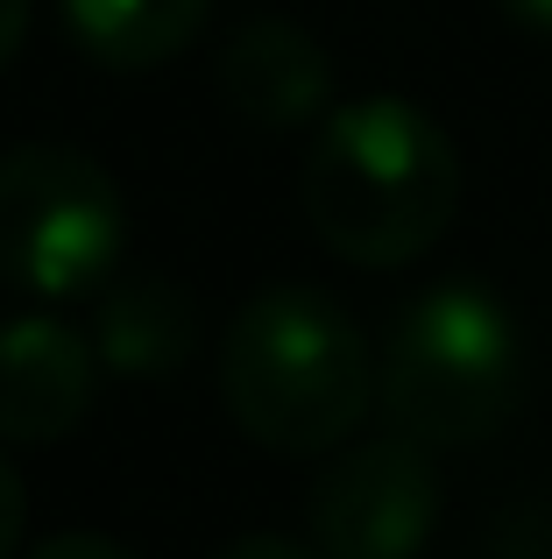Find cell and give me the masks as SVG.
<instances>
[{
  "mask_svg": "<svg viewBox=\"0 0 552 559\" xmlns=\"http://www.w3.org/2000/svg\"><path fill=\"white\" fill-rule=\"evenodd\" d=\"M28 559H135L121 546V538H107V532H57V538H43Z\"/></svg>",
  "mask_w": 552,
  "mask_h": 559,
  "instance_id": "10",
  "label": "cell"
},
{
  "mask_svg": "<svg viewBox=\"0 0 552 559\" xmlns=\"http://www.w3.org/2000/svg\"><path fill=\"white\" fill-rule=\"evenodd\" d=\"M312 234L355 270H404L460 213V156L411 99H355L319 121L298 178Z\"/></svg>",
  "mask_w": 552,
  "mask_h": 559,
  "instance_id": "1",
  "label": "cell"
},
{
  "mask_svg": "<svg viewBox=\"0 0 552 559\" xmlns=\"http://www.w3.org/2000/svg\"><path fill=\"white\" fill-rule=\"evenodd\" d=\"M369 333L319 284H269L220 341V404L263 453L312 461L340 453L375 404Z\"/></svg>",
  "mask_w": 552,
  "mask_h": 559,
  "instance_id": "2",
  "label": "cell"
},
{
  "mask_svg": "<svg viewBox=\"0 0 552 559\" xmlns=\"http://www.w3.org/2000/svg\"><path fill=\"white\" fill-rule=\"evenodd\" d=\"M22 518H28L22 475H14V461L0 453V559H14V546H22Z\"/></svg>",
  "mask_w": 552,
  "mask_h": 559,
  "instance_id": "11",
  "label": "cell"
},
{
  "mask_svg": "<svg viewBox=\"0 0 552 559\" xmlns=\"http://www.w3.org/2000/svg\"><path fill=\"white\" fill-rule=\"evenodd\" d=\"M517 396H525V341H517L511 305L489 284L446 276L397 312L383 347V382H375L389 432L432 453L475 447L511 425Z\"/></svg>",
  "mask_w": 552,
  "mask_h": 559,
  "instance_id": "3",
  "label": "cell"
},
{
  "mask_svg": "<svg viewBox=\"0 0 552 559\" xmlns=\"http://www.w3.org/2000/svg\"><path fill=\"white\" fill-rule=\"evenodd\" d=\"M220 559H326V552H319L312 546V538H304V546H298V538H241V546H227Z\"/></svg>",
  "mask_w": 552,
  "mask_h": 559,
  "instance_id": "12",
  "label": "cell"
},
{
  "mask_svg": "<svg viewBox=\"0 0 552 559\" xmlns=\"http://www.w3.org/2000/svg\"><path fill=\"white\" fill-rule=\"evenodd\" d=\"M503 14H511V22H525V28H545L552 36V0H496Z\"/></svg>",
  "mask_w": 552,
  "mask_h": 559,
  "instance_id": "14",
  "label": "cell"
},
{
  "mask_svg": "<svg viewBox=\"0 0 552 559\" xmlns=\"http://www.w3.org/2000/svg\"><path fill=\"white\" fill-rule=\"evenodd\" d=\"M432 524H440V467L432 447L404 432L333 453L304 503V532L326 559H418Z\"/></svg>",
  "mask_w": 552,
  "mask_h": 559,
  "instance_id": "5",
  "label": "cell"
},
{
  "mask_svg": "<svg viewBox=\"0 0 552 559\" xmlns=\"http://www.w3.org/2000/svg\"><path fill=\"white\" fill-rule=\"evenodd\" d=\"M22 36H28V0H0V71L14 64Z\"/></svg>",
  "mask_w": 552,
  "mask_h": 559,
  "instance_id": "13",
  "label": "cell"
},
{
  "mask_svg": "<svg viewBox=\"0 0 552 559\" xmlns=\"http://www.w3.org/2000/svg\"><path fill=\"white\" fill-rule=\"evenodd\" d=\"M213 0H64V28L93 64L149 71L199 36Z\"/></svg>",
  "mask_w": 552,
  "mask_h": 559,
  "instance_id": "9",
  "label": "cell"
},
{
  "mask_svg": "<svg viewBox=\"0 0 552 559\" xmlns=\"http://www.w3.org/2000/svg\"><path fill=\"white\" fill-rule=\"evenodd\" d=\"M128 248L121 185L64 142H22L0 156V284L28 298L107 290Z\"/></svg>",
  "mask_w": 552,
  "mask_h": 559,
  "instance_id": "4",
  "label": "cell"
},
{
  "mask_svg": "<svg viewBox=\"0 0 552 559\" xmlns=\"http://www.w3.org/2000/svg\"><path fill=\"white\" fill-rule=\"evenodd\" d=\"M220 99L269 135L312 128L333 114V57L312 28L284 22V14H255L220 50Z\"/></svg>",
  "mask_w": 552,
  "mask_h": 559,
  "instance_id": "7",
  "label": "cell"
},
{
  "mask_svg": "<svg viewBox=\"0 0 552 559\" xmlns=\"http://www.w3.org/2000/svg\"><path fill=\"white\" fill-rule=\"evenodd\" d=\"M99 390V355L79 326L22 312L0 326V447H57Z\"/></svg>",
  "mask_w": 552,
  "mask_h": 559,
  "instance_id": "6",
  "label": "cell"
},
{
  "mask_svg": "<svg viewBox=\"0 0 552 559\" xmlns=\"http://www.w3.org/2000/svg\"><path fill=\"white\" fill-rule=\"evenodd\" d=\"M199 347V305L170 276H113L93 312V355L107 376L156 382L184 369Z\"/></svg>",
  "mask_w": 552,
  "mask_h": 559,
  "instance_id": "8",
  "label": "cell"
}]
</instances>
